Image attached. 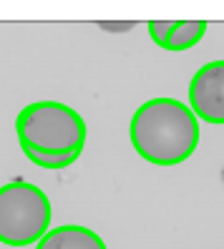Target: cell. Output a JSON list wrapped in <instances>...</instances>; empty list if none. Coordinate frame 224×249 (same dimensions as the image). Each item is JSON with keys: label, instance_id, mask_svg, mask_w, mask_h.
Listing matches in <instances>:
<instances>
[{"label": "cell", "instance_id": "obj_3", "mask_svg": "<svg viewBox=\"0 0 224 249\" xmlns=\"http://www.w3.org/2000/svg\"><path fill=\"white\" fill-rule=\"evenodd\" d=\"M51 201L36 184H3L0 186V244H38L51 227Z\"/></svg>", "mask_w": 224, "mask_h": 249}, {"label": "cell", "instance_id": "obj_4", "mask_svg": "<svg viewBox=\"0 0 224 249\" xmlns=\"http://www.w3.org/2000/svg\"><path fill=\"white\" fill-rule=\"evenodd\" d=\"M189 106L204 124H224V61L204 63L191 76Z\"/></svg>", "mask_w": 224, "mask_h": 249}, {"label": "cell", "instance_id": "obj_7", "mask_svg": "<svg viewBox=\"0 0 224 249\" xmlns=\"http://www.w3.org/2000/svg\"><path fill=\"white\" fill-rule=\"evenodd\" d=\"M23 154L31 159V164L40 169H66L81 156V151H68V154H43L36 149H23Z\"/></svg>", "mask_w": 224, "mask_h": 249}, {"label": "cell", "instance_id": "obj_2", "mask_svg": "<svg viewBox=\"0 0 224 249\" xmlns=\"http://www.w3.org/2000/svg\"><path fill=\"white\" fill-rule=\"evenodd\" d=\"M16 131L20 149L43 154L83 151L86 143V121L81 113L58 101H38L25 106L16 119Z\"/></svg>", "mask_w": 224, "mask_h": 249}, {"label": "cell", "instance_id": "obj_6", "mask_svg": "<svg viewBox=\"0 0 224 249\" xmlns=\"http://www.w3.org/2000/svg\"><path fill=\"white\" fill-rule=\"evenodd\" d=\"M36 249H106V244L88 227L63 224V227L48 229L46 237L36 244Z\"/></svg>", "mask_w": 224, "mask_h": 249}, {"label": "cell", "instance_id": "obj_5", "mask_svg": "<svg viewBox=\"0 0 224 249\" xmlns=\"http://www.w3.org/2000/svg\"><path fill=\"white\" fill-rule=\"evenodd\" d=\"M204 33H206L204 20H179V23L154 20V23H149V36L164 51H189L204 38Z\"/></svg>", "mask_w": 224, "mask_h": 249}, {"label": "cell", "instance_id": "obj_1", "mask_svg": "<svg viewBox=\"0 0 224 249\" xmlns=\"http://www.w3.org/2000/svg\"><path fill=\"white\" fill-rule=\"evenodd\" d=\"M129 136L141 159L156 166H176L197 151L199 116L176 98H151L131 116Z\"/></svg>", "mask_w": 224, "mask_h": 249}]
</instances>
